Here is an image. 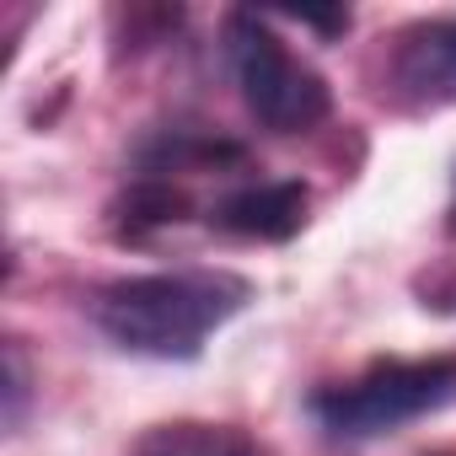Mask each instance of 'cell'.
Instances as JSON below:
<instances>
[{
  "label": "cell",
  "instance_id": "9c48e42d",
  "mask_svg": "<svg viewBox=\"0 0 456 456\" xmlns=\"http://www.w3.org/2000/svg\"><path fill=\"white\" fill-rule=\"evenodd\" d=\"M22 408H28V365H22V349L6 344V429L22 424Z\"/></svg>",
  "mask_w": 456,
  "mask_h": 456
},
{
  "label": "cell",
  "instance_id": "3957f363",
  "mask_svg": "<svg viewBox=\"0 0 456 456\" xmlns=\"http://www.w3.org/2000/svg\"><path fill=\"white\" fill-rule=\"evenodd\" d=\"M225 60H232L248 113L274 134H306L333 113L328 81L306 60H296L285 49V38L253 12L225 17Z\"/></svg>",
  "mask_w": 456,
  "mask_h": 456
},
{
  "label": "cell",
  "instance_id": "8992f818",
  "mask_svg": "<svg viewBox=\"0 0 456 456\" xmlns=\"http://www.w3.org/2000/svg\"><path fill=\"white\" fill-rule=\"evenodd\" d=\"M248 151L237 140H220V134H204V129H156L134 161H140V177H188V172H209V167H237Z\"/></svg>",
  "mask_w": 456,
  "mask_h": 456
},
{
  "label": "cell",
  "instance_id": "277c9868",
  "mask_svg": "<svg viewBox=\"0 0 456 456\" xmlns=\"http://www.w3.org/2000/svg\"><path fill=\"white\" fill-rule=\"evenodd\" d=\"M387 86L403 108H445L456 102V17L419 22L397 38Z\"/></svg>",
  "mask_w": 456,
  "mask_h": 456
},
{
  "label": "cell",
  "instance_id": "8fae6325",
  "mask_svg": "<svg viewBox=\"0 0 456 456\" xmlns=\"http://www.w3.org/2000/svg\"><path fill=\"white\" fill-rule=\"evenodd\" d=\"M451 232H456V199H451Z\"/></svg>",
  "mask_w": 456,
  "mask_h": 456
},
{
  "label": "cell",
  "instance_id": "30bf717a",
  "mask_svg": "<svg viewBox=\"0 0 456 456\" xmlns=\"http://www.w3.org/2000/svg\"><path fill=\"white\" fill-rule=\"evenodd\" d=\"M296 22H301V28H312V33H322V38L349 33V12H296Z\"/></svg>",
  "mask_w": 456,
  "mask_h": 456
},
{
  "label": "cell",
  "instance_id": "52a82bcc",
  "mask_svg": "<svg viewBox=\"0 0 456 456\" xmlns=\"http://www.w3.org/2000/svg\"><path fill=\"white\" fill-rule=\"evenodd\" d=\"M129 456H258V445L237 424L177 419V424H156L151 435H140Z\"/></svg>",
  "mask_w": 456,
  "mask_h": 456
},
{
  "label": "cell",
  "instance_id": "7a4b0ae2",
  "mask_svg": "<svg viewBox=\"0 0 456 456\" xmlns=\"http://www.w3.org/2000/svg\"><path fill=\"white\" fill-rule=\"evenodd\" d=\"M451 403H456V354H429V360H376L349 381L317 387L306 397V413L328 440H376Z\"/></svg>",
  "mask_w": 456,
  "mask_h": 456
},
{
  "label": "cell",
  "instance_id": "5b68a950",
  "mask_svg": "<svg viewBox=\"0 0 456 456\" xmlns=\"http://www.w3.org/2000/svg\"><path fill=\"white\" fill-rule=\"evenodd\" d=\"M312 209V188L285 177V183H248L237 193H225L209 204V225L215 232H232L248 242H290Z\"/></svg>",
  "mask_w": 456,
  "mask_h": 456
},
{
  "label": "cell",
  "instance_id": "6da1fadb",
  "mask_svg": "<svg viewBox=\"0 0 456 456\" xmlns=\"http://www.w3.org/2000/svg\"><path fill=\"white\" fill-rule=\"evenodd\" d=\"M253 301V285L232 269H167L113 280L92 296V328L140 360H199L204 338Z\"/></svg>",
  "mask_w": 456,
  "mask_h": 456
},
{
  "label": "cell",
  "instance_id": "7c38bea8",
  "mask_svg": "<svg viewBox=\"0 0 456 456\" xmlns=\"http://www.w3.org/2000/svg\"><path fill=\"white\" fill-rule=\"evenodd\" d=\"M429 456H456V451H429Z\"/></svg>",
  "mask_w": 456,
  "mask_h": 456
},
{
  "label": "cell",
  "instance_id": "ba28073f",
  "mask_svg": "<svg viewBox=\"0 0 456 456\" xmlns=\"http://www.w3.org/2000/svg\"><path fill=\"white\" fill-rule=\"evenodd\" d=\"M183 215H188V193L183 188H172L167 177H140L118 199V232L124 237H145V232H156V225H177Z\"/></svg>",
  "mask_w": 456,
  "mask_h": 456
}]
</instances>
